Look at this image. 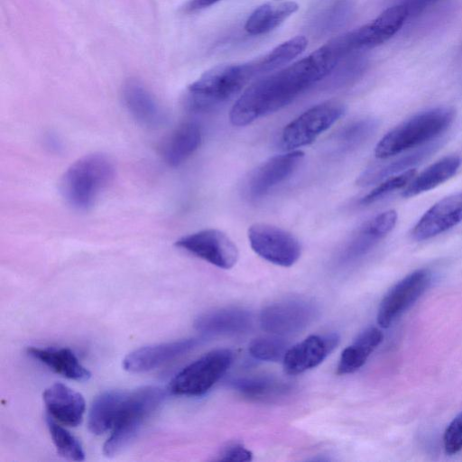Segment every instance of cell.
I'll use <instances>...</instances> for the list:
<instances>
[{"mask_svg": "<svg viewBox=\"0 0 462 462\" xmlns=\"http://www.w3.org/2000/svg\"><path fill=\"white\" fill-rule=\"evenodd\" d=\"M378 127V121L372 117L355 120L345 125L334 139L338 152H347L362 145Z\"/></svg>", "mask_w": 462, "mask_h": 462, "instance_id": "cell-30", "label": "cell"}, {"mask_svg": "<svg viewBox=\"0 0 462 462\" xmlns=\"http://www.w3.org/2000/svg\"><path fill=\"white\" fill-rule=\"evenodd\" d=\"M383 335L377 328H368L341 353L337 367L338 374H352L361 368L369 356L383 341Z\"/></svg>", "mask_w": 462, "mask_h": 462, "instance_id": "cell-26", "label": "cell"}, {"mask_svg": "<svg viewBox=\"0 0 462 462\" xmlns=\"http://www.w3.org/2000/svg\"><path fill=\"white\" fill-rule=\"evenodd\" d=\"M199 343L197 338H186L143 346L124 358L123 367L130 373L149 372L189 352Z\"/></svg>", "mask_w": 462, "mask_h": 462, "instance_id": "cell-15", "label": "cell"}, {"mask_svg": "<svg viewBox=\"0 0 462 462\" xmlns=\"http://www.w3.org/2000/svg\"><path fill=\"white\" fill-rule=\"evenodd\" d=\"M337 333L311 335L291 346L283 360V369L288 374H299L318 366L339 343Z\"/></svg>", "mask_w": 462, "mask_h": 462, "instance_id": "cell-13", "label": "cell"}, {"mask_svg": "<svg viewBox=\"0 0 462 462\" xmlns=\"http://www.w3.org/2000/svg\"><path fill=\"white\" fill-rule=\"evenodd\" d=\"M345 112L346 106L338 100H328L310 107L284 127L281 137L283 147L291 151L310 144Z\"/></svg>", "mask_w": 462, "mask_h": 462, "instance_id": "cell-7", "label": "cell"}, {"mask_svg": "<svg viewBox=\"0 0 462 462\" xmlns=\"http://www.w3.org/2000/svg\"><path fill=\"white\" fill-rule=\"evenodd\" d=\"M175 246L222 269L232 268L239 255L228 236L213 228L184 236L175 242Z\"/></svg>", "mask_w": 462, "mask_h": 462, "instance_id": "cell-10", "label": "cell"}, {"mask_svg": "<svg viewBox=\"0 0 462 462\" xmlns=\"http://www.w3.org/2000/svg\"><path fill=\"white\" fill-rule=\"evenodd\" d=\"M307 45L308 40L303 35H297L277 45L255 62L257 73H267L288 64L299 56Z\"/></svg>", "mask_w": 462, "mask_h": 462, "instance_id": "cell-29", "label": "cell"}, {"mask_svg": "<svg viewBox=\"0 0 462 462\" xmlns=\"http://www.w3.org/2000/svg\"><path fill=\"white\" fill-rule=\"evenodd\" d=\"M47 427L57 452L69 460L82 461L85 453L79 440L49 415Z\"/></svg>", "mask_w": 462, "mask_h": 462, "instance_id": "cell-31", "label": "cell"}, {"mask_svg": "<svg viewBox=\"0 0 462 462\" xmlns=\"http://www.w3.org/2000/svg\"><path fill=\"white\" fill-rule=\"evenodd\" d=\"M438 0H404L402 5L406 8L408 16H412L420 14L428 5Z\"/></svg>", "mask_w": 462, "mask_h": 462, "instance_id": "cell-36", "label": "cell"}, {"mask_svg": "<svg viewBox=\"0 0 462 462\" xmlns=\"http://www.w3.org/2000/svg\"><path fill=\"white\" fill-rule=\"evenodd\" d=\"M26 351L30 356L68 379L84 382L91 376L69 348L31 346Z\"/></svg>", "mask_w": 462, "mask_h": 462, "instance_id": "cell-22", "label": "cell"}, {"mask_svg": "<svg viewBox=\"0 0 462 462\" xmlns=\"http://www.w3.org/2000/svg\"><path fill=\"white\" fill-rule=\"evenodd\" d=\"M351 51L346 34L322 45L307 57L250 85L232 106L230 122L245 126L291 103L327 77Z\"/></svg>", "mask_w": 462, "mask_h": 462, "instance_id": "cell-1", "label": "cell"}, {"mask_svg": "<svg viewBox=\"0 0 462 462\" xmlns=\"http://www.w3.org/2000/svg\"><path fill=\"white\" fill-rule=\"evenodd\" d=\"M318 314V306L312 300L289 297L265 306L260 314V325L269 333L289 335L306 328Z\"/></svg>", "mask_w": 462, "mask_h": 462, "instance_id": "cell-8", "label": "cell"}, {"mask_svg": "<svg viewBox=\"0 0 462 462\" xmlns=\"http://www.w3.org/2000/svg\"><path fill=\"white\" fill-rule=\"evenodd\" d=\"M430 282L431 273L428 269H419L394 284L379 305L378 324L382 328L391 326L425 292Z\"/></svg>", "mask_w": 462, "mask_h": 462, "instance_id": "cell-11", "label": "cell"}, {"mask_svg": "<svg viewBox=\"0 0 462 462\" xmlns=\"http://www.w3.org/2000/svg\"><path fill=\"white\" fill-rule=\"evenodd\" d=\"M220 0H189L184 9L187 12H196L209 7Z\"/></svg>", "mask_w": 462, "mask_h": 462, "instance_id": "cell-37", "label": "cell"}, {"mask_svg": "<svg viewBox=\"0 0 462 462\" xmlns=\"http://www.w3.org/2000/svg\"><path fill=\"white\" fill-rule=\"evenodd\" d=\"M122 96L129 113L142 125L157 126L164 120V114L159 104L140 82L127 81L124 85Z\"/></svg>", "mask_w": 462, "mask_h": 462, "instance_id": "cell-21", "label": "cell"}, {"mask_svg": "<svg viewBox=\"0 0 462 462\" xmlns=\"http://www.w3.org/2000/svg\"><path fill=\"white\" fill-rule=\"evenodd\" d=\"M408 17L402 4L385 9L373 21L348 33L353 49H372L383 44L400 31Z\"/></svg>", "mask_w": 462, "mask_h": 462, "instance_id": "cell-14", "label": "cell"}, {"mask_svg": "<svg viewBox=\"0 0 462 462\" xmlns=\"http://www.w3.org/2000/svg\"><path fill=\"white\" fill-rule=\"evenodd\" d=\"M461 165L458 155L443 157L426 168L410 181L402 192L403 198H411L434 189L452 178Z\"/></svg>", "mask_w": 462, "mask_h": 462, "instance_id": "cell-25", "label": "cell"}, {"mask_svg": "<svg viewBox=\"0 0 462 462\" xmlns=\"http://www.w3.org/2000/svg\"><path fill=\"white\" fill-rule=\"evenodd\" d=\"M232 361L229 349L212 350L180 371L170 382L168 392L174 395L201 396L220 380Z\"/></svg>", "mask_w": 462, "mask_h": 462, "instance_id": "cell-6", "label": "cell"}, {"mask_svg": "<svg viewBox=\"0 0 462 462\" xmlns=\"http://www.w3.org/2000/svg\"><path fill=\"white\" fill-rule=\"evenodd\" d=\"M252 452L241 444H232L226 447L220 454L218 460L221 461H250Z\"/></svg>", "mask_w": 462, "mask_h": 462, "instance_id": "cell-35", "label": "cell"}, {"mask_svg": "<svg viewBox=\"0 0 462 462\" xmlns=\"http://www.w3.org/2000/svg\"><path fill=\"white\" fill-rule=\"evenodd\" d=\"M251 248L264 260L283 267L293 265L300 257L299 240L278 226L255 223L248 228Z\"/></svg>", "mask_w": 462, "mask_h": 462, "instance_id": "cell-9", "label": "cell"}, {"mask_svg": "<svg viewBox=\"0 0 462 462\" xmlns=\"http://www.w3.org/2000/svg\"><path fill=\"white\" fill-rule=\"evenodd\" d=\"M303 157L304 152L300 150H291L271 157L252 175L248 184L249 195L253 199L264 196L289 178L298 168Z\"/></svg>", "mask_w": 462, "mask_h": 462, "instance_id": "cell-16", "label": "cell"}, {"mask_svg": "<svg viewBox=\"0 0 462 462\" xmlns=\"http://www.w3.org/2000/svg\"><path fill=\"white\" fill-rule=\"evenodd\" d=\"M42 399L49 416L56 421L71 427L81 423L86 408L81 393L55 383L44 390Z\"/></svg>", "mask_w": 462, "mask_h": 462, "instance_id": "cell-18", "label": "cell"}, {"mask_svg": "<svg viewBox=\"0 0 462 462\" xmlns=\"http://www.w3.org/2000/svg\"><path fill=\"white\" fill-rule=\"evenodd\" d=\"M416 170L412 168L402 173L392 176L391 178L389 177L387 180L380 183L369 193L364 196L361 199L360 203L363 205L374 203L396 189L405 188L414 178Z\"/></svg>", "mask_w": 462, "mask_h": 462, "instance_id": "cell-33", "label": "cell"}, {"mask_svg": "<svg viewBox=\"0 0 462 462\" xmlns=\"http://www.w3.org/2000/svg\"><path fill=\"white\" fill-rule=\"evenodd\" d=\"M441 143L442 139L438 137L392 162L372 166L359 176L356 182L360 186H368L412 169L435 152Z\"/></svg>", "mask_w": 462, "mask_h": 462, "instance_id": "cell-20", "label": "cell"}, {"mask_svg": "<svg viewBox=\"0 0 462 462\" xmlns=\"http://www.w3.org/2000/svg\"><path fill=\"white\" fill-rule=\"evenodd\" d=\"M165 391L158 386H143L128 393L124 409L103 447L106 457H114L137 435L144 420L161 405Z\"/></svg>", "mask_w": 462, "mask_h": 462, "instance_id": "cell-5", "label": "cell"}, {"mask_svg": "<svg viewBox=\"0 0 462 462\" xmlns=\"http://www.w3.org/2000/svg\"><path fill=\"white\" fill-rule=\"evenodd\" d=\"M298 9L299 5L293 1L282 2L276 5L263 4L250 14L245 24V29L253 35L269 32L282 24Z\"/></svg>", "mask_w": 462, "mask_h": 462, "instance_id": "cell-27", "label": "cell"}, {"mask_svg": "<svg viewBox=\"0 0 462 462\" xmlns=\"http://www.w3.org/2000/svg\"><path fill=\"white\" fill-rule=\"evenodd\" d=\"M257 74L255 62L215 66L189 86L188 103L196 110L210 109L236 96Z\"/></svg>", "mask_w": 462, "mask_h": 462, "instance_id": "cell-4", "label": "cell"}, {"mask_svg": "<svg viewBox=\"0 0 462 462\" xmlns=\"http://www.w3.org/2000/svg\"><path fill=\"white\" fill-rule=\"evenodd\" d=\"M231 385L242 396L254 401L275 398L291 389L287 383L266 375L238 377L231 381Z\"/></svg>", "mask_w": 462, "mask_h": 462, "instance_id": "cell-28", "label": "cell"}, {"mask_svg": "<svg viewBox=\"0 0 462 462\" xmlns=\"http://www.w3.org/2000/svg\"><path fill=\"white\" fill-rule=\"evenodd\" d=\"M288 342L278 337H264L254 339L249 345L250 355L261 361L277 362L283 360Z\"/></svg>", "mask_w": 462, "mask_h": 462, "instance_id": "cell-32", "label": "cell"}, {"mask_svg": "<svg viewBox=\"0 0 462 462\" xmlns=\"http://www.w3.org/2000/svg\"><path fill=\"white\" fill-rule=\"evenodd\" d=\"M128 393L126 391H106L96 397L91 404L88 426L96 435L111 430L118 419L125 404Z\"/></svg>", "mask_w": 462, "mask_h": 462, "instance_id": "cell-23", "label": "cell"}, {"mask_svg": "<svg viewBox=\"0 0 462 462\" xmlns=\"http://www.w3.org/2000/svg\"><path fill=\"white\" fill-rule=\"evenodd\" d=\"M398 215L389 209L366 221L351 237L340 254L342 263L355 261L367 254L396 225Z\"/></svg>", "mask_w": 462, "mask_h": 462, "instance_id": "cell-17", "label": "cell"}, {"mask_svg": "<svg viewBox=\"0 0 462 462\" xmlns=\"http://www.w3.org/2000/svg\"><path fill=\"white\" fill-rule=\"evenodd\" d=\"M455 114L451 106H439L416 114L382 137L374 148V155L388 159L430 143L448 128Z\"/></svg>", "mask_w": 462, "mask_h": 462, "instance_id": "cell-2", "label": "cell"}, {"mask_svg": "<svg viewBox=\"0 0 462 462\" xmlns=\"http://www.w3.org/2000/svg\"><path fill=\"white\" fill-rule=\"evenodd\" d=\"M201 140V130L196 123H183L164 142L162 156L168 165L179 166L197 151Z\"/></svg>", "mask_w": 462, "mask_h": 462, "instance_id": "cell-24", "label": "cell"}, {"mask_svg": "<svg viewBox=\"0 0 462 462\" xmlns=\"http://www.w3.org/2000/svg\"><path fill=\"white\" fill-rule=\"evenodd\" d=\"M115 176L111 160L102 153L85 155L74 162L60 180L65 200L78 210H88Z\"/></svg>", "mask_w": 462, "mask_h": 462, "instance_id": "cell-3", "label": "cell"}, {"mask_svg": "<svg viewBox=\"0 0 462 462\" xmlns=\"http://www.w3.org/2000/svg\"><path fill=\"white\" fill-rule=\"evenodd\" d=\"M252 321V316L246 310L223 308L199 315L194 321V327L206 335H234L247 331Z\"/></svg>", "mask_w": 462, "mask_h": 462, "instance_id": "cell-19", "label": "cell"}, {"mask_svg": "<svg viewBox=\"0 0 462 462\" xmlns=\"http://www.w3.org/2000/svg\"><path fill=\"white\" fill-rule=\"evenodd\" d=\"M462 222V191L448 195L432 205L413 226L411 236L424 241Z\"/></svg>", "mask_w": 462, "mask_h": 462, "instance_id": "cell-12", "label": "cell"}, {"mask_svg": "<svg viewBox=\"0 0 462 462\" xmlns=\"http://www.w3.org/2000/svg\"><path fill=\"white\" fill-rule=\"evenodd\" d=\"M443 440L445 451L448 455L456 454L462 448V412L449 423Z\"/></svg>", "mask_w": 462, "mask_h": 462, "instance_id": "cell-34", "label": "cell"}]
</instances>
